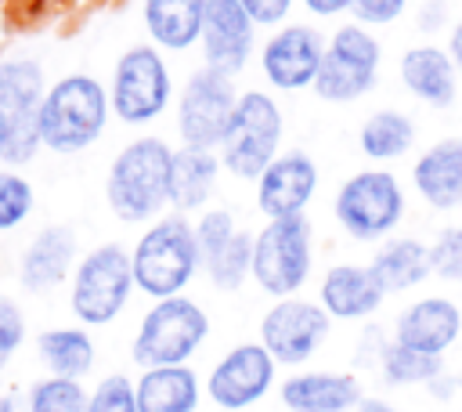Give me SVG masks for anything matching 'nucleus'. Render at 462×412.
<instances>
[{
    "label": "nucleus",
    "mask_w": 462,
    "mask_h": 412,
    "mask_svg": "<svg viewBox=\"0 0 462 412\" xmlns=\"http://www.w3.org/2000/svg\"><path fill=\"white\" fill-rule=\"evenodd\" d=\"M170 163L173 148L159 137L130 141L108 166L105 195L119 220H152L170 202Z\"/></svg>",
    "instance_id": "1"
},
{
    "label": "nucleus",
    "mask_w": 462,
    "mask_h": 412,
    "mask_svg": "<svg viewBox=\"0 0 462 412\" xmlns=\"http://www.w3.org/2000/svg\"><path fill=\"white\" fill-rule=\"evenodd\" d=\"M134 286L155 300L180 296V289L199 271V246H195V224H188L180 213H170L155 220L130 253Z\"/></svg>",
    "instance_id": "2"
},
{
    "label": "nucleus",
    "mask_w": 462,
    "mask_h": 412,
    "mask_svg": "<svg viewBox=\"0 0 462 412\" xmlns=\"http://www.w3.org/2000/svg\"><path fill=\"white\" fill-rule=\"evenodd\" d=\"M108 108V94L94 76H65L43 94L40 141L51 152H79L101 137Z\"/></svg>",
    "instance_id": "3"
},
{
    "label": "nucleus",
    "mask_w": 462,
    "mask_h": 412,
    "mask_svg": "<svg viewBox=\"0 0 462 412\" xmlns=\"http://www.w3.org/2000/svg\"><path fill=\"white\" fill-rule=\"evenodd\" d=\"M206 336H209L206 311L188 296H166L155 300V307H148V314L141 318L130 354L141 369L188 365V358L202 347Z\"/></svg>",
    "instance_id": "4"
},
{
    "label": "nucleus",
    "mask_w": 462,
    "mask_h": 412,
    "mask_svg": "<svg viewBox=\"0 0 462 412\" xmlns=\"http://www.w3.org/2000/svg\"><path fill=\"white\" fill-rule=\"evenodd\" d=\"M310 275V220L303 213L274 217L253 235L249 278L271 296H292Z\"/></svg>",
    "instance_id": "5"
},
{
    "label": "nucleus",
    "mask_w": 462,
    "mask_h": 412,
    "mask_svg": "<svg viewBox=\"0 0 462 412\" xmlns=\"http://www.w3.org/2000/svg\"><path fill=\"white\" fill-rule=\"evenodd\" d=\"M278 141H282L278 105L260 90H245L238 94L235 116L220 141V166L242 181H256L278 155Z\"/></svg>",
    "instance_id": "6"
},
{
    "label": "nucleus",
    "mask_w": 462,
    "mask_h": 412,
    "mask_svg": "<svg viewBox=\"0 0 462 412\" xmlns=\"http://www.w3.org/2000/svg\"><path fill=\"white\" fill-rule=\"evenodd\" d=\"M336 220L339 228L357 242H379L386 239L401 217H404V195L393 173L386 170H361L343 181L336 192Z\"/></svg>",
    "instance_id": "7"
},
{
    "label": "nucleus",
    "mask_w": 462,
    "mask_h": 412,
    "mask_svg": "<svg viewBox=\"0 0 462 412\" xmlns=\"http://www.w3.org/2000/svg\"><path fill=\"white\" fill-rule=\"evenodd\" d=\"M43 69L32 58L0 61V119H4V159L29 163L40 141V105H43Z\"/></svg>",
    "instance_id": "8"
},
{
    "label": "nucleus",
    "mask_w": 462,
    "mask_h": 412,
    "mask_svg": "<svg viewBox=\"0 0 462 412\" xmlns=\"http://www.w3.org/2000/svg\"><path fill=\"white\" fill-rule=\"evenodd\" d=\"M134 267L123 246H97L90 249L72 275V314L83 325H108L130 300Z\"/></svg>",
    "instance_id": "9"
},
{
    "label": "nucleus",
    "mask_w": 462,
    "mask_h": 412,
    "mask_svg": "<svg viewBox=\"0 0 462 412\" xmlns=\"http://www.w3.org/2000/svg\"><path fill=\"white\" fill-rule=\"evenodd\" d=\"M238 105V90L231 83V76L202 65L188 76L184 90H180V105H177V130L180 141L191 148H220L227 123L235 116Z\"/></svg>",
    "instance_id": "10"
},
{
    "label": "nucleus",
    "mask_w": 462,
    "mask_h": 412,
    "mask_svg": "<svg viewBox=\"0 0 462 412\" xmlns=\"http://www.w3.org/2000/svg\"><path fill=\"white\" fill-rule=\"evenodd\" d=\"M375 72H379L375 36H368L361 25H343L325 43V54L310 87L321 101H354L375 87Z\"/></svg>",
    "instance_id": "11"
},
{
    "label": "nucleus",
    "mask_w": 462,
    "mask_h": 412,
    "mask_svg": "<svg viewBox=\"0 0 462 412\" xmlns=\"http://www.w3.org/2000/svg\"><path fill=\"white\" fill-rule=\"evenodd\" d=\"M170 101V72L155 47H130L112 72V98L108 105L123 123H148Z\"/></svg>",
    "instance_id": "12"
},
{
    "label": "nucleus",
    "mask_w": 462,
    "mask_h": 412,
    "mask_svg": "<svg viewBox=\"0 0 462 412\" xmlns=\"http://www.w3.org/2000/svg\"><path fill=\"white\" fill-rule=\"evenodd\" d=\"M328 329H332V318L321 304L282 296L260 318V343L278 365H303L328 340Z\"/></svg>",
    "instance_id": "13"
},
{
    "label": "nucleus",
    "mask_w": 462,
    "mask_h": 412,
    "mask_svg": "<svg viewBox=\"0 0 462 412\" xmlns=\"http://www.w3.org/2000/svg\"><path fill=\"white\" fill-rule=\"evenodd\" d=\"M274 369H278V361L267 354L263 343H238L209 369L206 394L213 405H220L227 412H242L271 390Z\"/></svg>",
    "instance_id": "14"
},
{
    "label": "nucleus",
    "mask_w": 462,
    "mask_h": 412,
    "mask_svg": "<svg viewBox=\"0 0 462 412\" xmlns=\"http://www.w3.org/2000/svg\"><path fill=\"white\" fill-rule=\"evenodd\" d=\"M253 18L238 0H206L202 11V58L209 69L235 76L253 51Z\"/></svg>",
    "instance_id": "15"
},
{
    "label": "nucleus",
    "mask_w": 462,
    "mask_h": 412,
    "mask_svg": "<svg viewBox=\"0 0 462 412\" xmlns=\"http://www.w3.org/2000/svg\"><path fill=\"white\" fill-rule=\"evenodd\" d=\"M321 54H325V40H321L318 29H310V25H285L282 33H274L263 43L260 65H263V76L274 87L300 90V87L314 83Z\"/></svg>",
    "instance_id": "16"
},
{
    "label": "nucleus",
    "mask_w": 462,
    "mask_h": 412,
    "mask_svg": "<svg viewBox=\"0 0 462 412\" xmlns=\"http://www.w3.org/2000/svg\"><path fill=\"white\" fill-rule=\"evenodd\" d=\"M318 188V166L307 152H282L256 177V206L263 217H292L303 213Z\"/></svg>",
    "instance_id": "17"
},
{
    "label": "nucleus",
    "mask_w": 462,
    "mask_h": 412,
    "mask_svg": "<svg viewBox=\"0 0 462 412\" xmlns=\"http://www.w3.org/2000/svg\"><path fill=\"white\" fill-rule=\"evenodd\" d=\"M458 329H462V314L448 296H422L397 314L393 343L444 358V351L458 340Z\"/></svg>",
    "instance_id": "18"
},
{
    "label": "nucleus",
    "mask_w": 462,
    "mask_h": 412,
    "mask_svg": "<svg viewBox=\"0 0 462 412\" xmlns=\"http://www.w3.org/2000/svg\"><path fill=\"white\" fill-rule=\"evenodd\" d=\"M383 296L386 289L379 286L368 264H336L321 278V307L328 311V318H368L379 311Z\"/></svg>",
    "instance_id": "19"
},
{
    "label": "nucleus",
    "mask_w": 462,
    "mask_h": 412,
    "mask_svg": "<svg viewBox=\"0 0 462 412\" xmlns=\"http://www.w3.org/2000/svg\"><path fill=\"white\" fill-rule=\"evenodd\" d=\"M361 398V383L350 372H296L282 383L289 412H354Z\"/></svg>",
    "instance_id": "20"
},
{
    "label": "nucleus",
    "mask_w": 462,
    "mask_h": 412,
    "mask_svg": "<svg viewBox=\"0 0 462 412\" xmlns=\"http://www.w3.org/2000/svg\"><path fill=\"white\" fill-rule=\"evenodd\" d=\"M411 181L433 210L462 206V137H444V141L430 145L419 155Z\"/></svg>",
    "instance_id": "21"
},
{
    "label": "nucleus",
    "mask_w": 462,
    "mask_h": 412,
    "mask_svg": "<svg viewBox=\"0 0 462 412\" xmlns=\"http://www.w3.org/2000/svg\"><path fill=\"white\" fill-rule=\"evenodd\" d=\"M76 260V231L69 224H51L43 228L22 257V286L29 293L54 289L58 282L69 278V267Z\"/></svg>",
    "instance_id": "22"
},
{
    "label": "nucleus",
    "mask_w": 462,
    "mask_h": 412,
    "mask_svg": "<svg viewBox=\"0 0 462 412\" xmlns=\"http://www.w3.org/2000/svg\"><path fill=\"white\" fill-rule=\"evenodd\" d=\"M137 412H195L199 408V376L188 365L144 369L134 383Z\"/></svg>",
    "instance_id": "23"
},
{
    "label": "nucleus",
    "mask_w": 462,
    "mask_h": 412,
    "mask_svg": "<svg viewBox=\"0 0 462 412\" xmlns=\"http://www.w3.org/2000/svg\"><path fill=\"white\" fill-rule=\"evenodd\" d=\"M401 80L419 101H426L433 108H448L455 101V61L440 47H411V51H404Z\"/></svg>",
    "instance_id": "24"
},
{
    "label": "nucleus",
    "mask_w": 462,
    "mask_h": 412,
    "mask_svg": "<svg viewBox=\"0 0 462 412\" xmlns=\"http://www.w3.org/2000/svg\"><path fill=\"white\" fill-rule=\"evenodd\" d=\"M217 173H220V155L213 148H191V145L177 148L173 163H170V202H173V210L177 213L199 210L213 195Z\"/></svg>",
    "instance_id": "25"
},
{
    "label": "nucleus",
    "mask_w": 462,
    "mask_h": 412,
    "mask_svg": "<svg viewBox=\"0 0 462 412\" xmlns=\"http://www.w3.org/2000/svg\"><path fill=\"white\" fill-rule=\"evenodd\" d=\"M368 267L386 293H404L430 278V246L419 239H386Z\"/></svg>",
    "instance_id": "26"
},
{
    "label": "nucleus",
    "mask_w": 462,
    "mask_h": 412,
    "mask_svg": "<svg viewBox=\"0 0 462 412\" xmlns=\"http://www.w3.org/2000/svg\"><path fill=\"white\" fill-rule=\"evenodd\" d=\"M206 0H144V25L159 47L184 51L202 33Z\"/></svg>",
    "instance_id": "27"
},
{
    "label": "nucleus",
    "mask_w": 462,
    "mask_h": 412,
    "mask_svg": "<svg viewBox=\"0 0 462 412\" xmlns=\"http://www.w3.org/2000/svg\"><path fill=\"white\" fill-rule=\"evenodd\" d=\"M36 347L54 376L79 379L94 365V343L83 329H47V332H40Z\"/></svg>",
    "instance_id": "28"
},
{
    "label": "nucleus",
    "mask_w": 462,
    "mask_h": 412,
    "mask_svg": "<svg viewBox=\"0 0 462 412\" xmlns=\"http://www.w3.org/2000/svg\"><path fill=\"white\" fill-rule=\"evenodd\" d=\"M361 152L368 159H397L411 148L415 141V126L404 112H393V108H379L365 119L361 126Z\"/></svg>",
    "instance_id": "29"
},
{
    "label": "nucleus",
    "mask_w": 462,
    "mask_h": 412,
    "mask_svg": "<svg viewBox=\"0 0 462 412\" xmlns=\"http://www.w3.org/2000/svg\"><path fill=\"white\" fill-rule=\"evenodd\" d=\"M379 369L390 387H411V383H433L444 372V361L437 354H422L401 343H386L379 351Z\"/></svg>",
    "instance_id": "30"
},
{
    "label": "nucleus",
    "mask_w": 462,
    "mask_h": 412,
    "mask_svg": "<svg viewBox=\"0 0 462 412\" xmlns=\"http://www.w3.org/2000/svg\"><path fill=\"white\" fill-rule=\"evenodd\" d=\"M202 267H206V275H209V282L217 289H227V293L238 289L253 271V235L249 231H235L217 253H209L202 260Z\"/></svg>",
    "instance_id": "31"
},
{
    "label": "nucleus",
    "mask_w": 462,
    "mask_h": 412,
    "mask_svg": "<svg viewBox=\"0 0 462 412\" xmlns=\"http://www.w3.org/2000/svg\"><path fill=\"white\" fill-rule=\"evenodd\" d=\"M87 401L90 394L79 387V379L51 376V379L32 383L25 412H87Z\"/></svg>",
    "instance_id": "32"
},
{
    "label": "nucleus",
    "mask_w": 462,
    "mask_h": 412,
    "mask_svg": "<svg viewBox=\"0 0 462 412\" xmlns=\"http://www.w3.org/2000/svg\"><path fill=\"white\" fill-rule=\"evenodd\" d=\"M32 210V184L11 170H0V231L18 228Z\"/></svg>",
    "instance_id": "33"
},
{
    "label": "nucleus",
    "mask_w": 462,
    "mask_h": 412,
    "mask_svg": "<svg viewBox=\"0 0 462 412\" xmlns=\"http://www.w3.org/2000/svg\"><path fill=\"white\" fill-rule=\"evenodd\" d=\"M430 275H437L444 282H462V224H451L433 239Z\"/></svg>",
    "instance_id": "34"
},
{
    "label": "nucleus",
    "mask_w": 462,
    "mask_h": 412,
    "mask_svg": "<svg viewBox=\"0 0 462 412\" xmlns=\"http://www.w3.org/2000/svg\"><path fill=\"white\" fill-rule=\"evenodd\" d=\"M87 412H137V394L126 376H105L87 401Z\"/></svg>",
    "instance_id": "35"
},
{
    "label": "nucleus",
    "mask_w": 462,
    "mask_h": 412,
    "mask_svg": "<svg viewBox=\"0 0 462 412\" xmlns=\"http://www.w3.org/2000/svg\"><path fill=\"white\" fill-rule=\"evenodd\" d=\"M238 228H235V217L227 213V210H209V213H202V220L195 224V246H199V264L209 257V253H217L231 235H235Z\"/></svg>",
    "instance_id": "36"
},
{
    "label": "nucleus",
    "mask_w": 462,
    "mask_h": 412,
    "mask_svg": "<svg viewBox=\"0 0 462 412\" xmlns=\"http://www.w3.org/2000/svg\"><path fill=\"white\" fill-rule=\"evenodd\" d=\"M22 340H25V318H22V311H18L14 300L0 296V372L11 361V354L22 347Z\"/></svg>",
    "instance_id": "37"
},
{
    "label": "nucleus",
    "mask_w": 462,
    "mask_h": 412,
    "mask_svg": "<svg viewBox=\"0 0 462 412\" xmlns=\"http://www.w3.org/2000/svg\"><path fill=\"white\" fill-rule=\"evenodd\" d=\"M350 11H354L361 22H372V25H386V22L401 18V11H404V0H350Z\"/></svg>",
    "instance_id": "38"
},
{
    "label": "nucleus",
    "mask_w": 462,
    "mask_h": 412,
    "mask_svg": "<svg viewBox=\"0 0 462 412\" xmlns=\"http://www.w3.org/2000/svg\"><path fill=\"white\" fill-rule=\"evenodd\" d=\"M238 4L249 11V18L256 25H274V22H282L289 14V4L292 0H238Z\"/></svg>",
    "instance_id": "39"
},
{
    "label": "nucleus",
    "mask_w": 462,
    "mask_h": 412,
    "mask_svg": "<svg viewBox=\"0 0 462 412\" xmlns=\"http://www.w3.org/2000/svg\"><path fill=\"white\" fill-rule=\"evenodd\" d=\"M314 14H339V11H346L350 7V0H303Z\"/></svg>",
    "instance_id": "40"
},
{
    "label": "nucleus",
    "mask_w": 462,
    "mask_h": 412,
    "mask_svg": "<svg viewBox=\"0 0 462 412\" xmlns=\"http://www.w3.org/2000/svg\"><path fill=\"white\" fill-rule=\"evenodd\" d=\"M448 58L455 61V69H462V22L451 29V40H448Z\"/></svg>",
    "instance_id": "41"
},
{
    "label": "nucleus",
    "mask_w": 462,
    "mask_h": 412,
    "mask_svg": "<svg viewBox=\"0 0 462 412\" xmlns=\"http://www.w3.org/2000/svg\"><path fill=\"white\" fill-rule=\"evenodd\" d=\"M354 412H397L390 401H379V398H361V405Z\"/></svg>",
    "instance_id": "42"
},
{
    "label": "nucleus",
    "mask_w": 462,
    "mask_h": 412,
    "mask_svg": "<svg viewBox=\"0 0 462 412\" xmlns=\"http://www.w3.org/2000/svg\"><path fill=\"white\" fill-rule=\"evenodd\" d=\"M0 412H18V405H14V398H7V394H0Z\"/></svg>",
    "instance_id": "43"
},
{
    "label": "nucleus",
    "mask_w": 462,
    "mask_h": 412,
    "mask_svg": "<svg viewBox=\"0 0 462 412\" xmlns=\"http://www.w3.org/2000/svg\"><path fill=\"white\" fill-rule=\"evenodd\" d=\"M0 159H4V119H0Z\"/></svg>",
    "instance_id": "44"
}]
</instances>
